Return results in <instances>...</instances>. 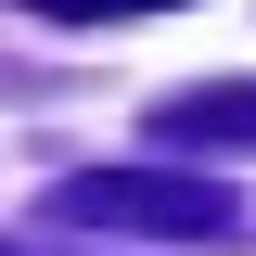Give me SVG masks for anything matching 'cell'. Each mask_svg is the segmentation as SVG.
I'll return each instance as SVG.
<instances>
[{"mask_svg":"<svg viewBox=\"0 0 256 256\" xmlns=\"http://www.w3.org/2000/svg\"><path fill=\"white\" fill-rule=\"evenodd\" d=\"M52 13H128V0H52Z\"/></svg>","mask_w":256,"mask_h":256,"instance_id":"cell-1","label":"cell"}]
</instances>
